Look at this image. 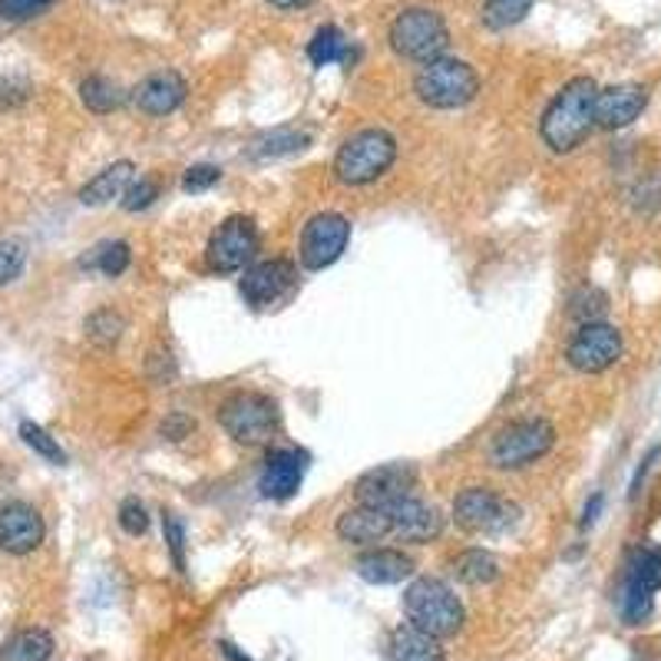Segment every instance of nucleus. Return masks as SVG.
I'll return each mask as SVG.
<instances>
[{
    "label": "nucleus",
    "mask_w": 661,
    "mask_h": 661,
    "mask_svg": "<svg viewBox=\"0 0 661 661\" xmlns=\"http://www.w3.org/2000/svg\"><path fill=\"white\" fill-rule=\"evenodd\" d=\"M602 506H605V496H602V493H592V500H589L585 510H582V526H592V523L599 520Z\"/></svg>",
    "instance_id": "42"
},
{
    "label": "nucleus",
    "mask_w": 661,
    "mask_h": 661,
    "mask_svg": "<svg viewBox=\"0 0 661 661\" xmlns=\"http://www.w3.org/2000/svg\"><path fill=\"white\" fill-rule=\"evenodd\" d=\"M453 572L466 585H490L500 579V559L486 550H463L453 559Z\"/></svg>",
    "instance_id": "25"
},
{
    "label": "nucleus",
    "mask_w": 661,
    "mask_h": 661,
    "mask_svg": "<svg viewBox=\"0 0 661 661\" xmlns=\"http://www.w3.org/2000/svg\"><path fill=\"white\" fill-rule=\"evenodd\" d=\"M417 490V470L411 463H384L377 470H367L357 483H354V496L361 506H374V510H394L401 500L414 496Z\"/></svg>",
    "instance_id": "13"
},
{
    "label": "nucleus",
    "mask_w": 661,
    "mask_h": 661,
    "mask_svg": "<svg viewBox=\"0 0 661 661\" xmlns=\"http://www.w3.org/2000/svg\"><path fill=\"white\" fill-rule=\"evenodd\" d=\"M129 262H132V251H129L126 241H103V245H97L90 255L80 258V268L100 272V275H107V278H119V275L129 268Z\"/></svg>",
    "instance_id": "26"
},
{
    "label": "nucleus",
    "mask_w": 661,
    "mask_h": 661,
    "mask_svg": "<svg viewBox=\"0 0 661 661\" xmlns=\"http://www.w3.org/2000/svg\"><path fill=\"white\" fill-rule=\"evenodd\" d=\"M47 536L43 516L30 506V503H7L0 506V550L10 555H27V552L40 550Z\"/></svg>",
    "instance_id": "15"
},
{
    "label": "nucleus",
    "mask_w": 661,
    "mask_h": 661,
    "mask_svg": "<svg viewBox=\"0 0 661 661\" xmlns=\"http://www.w3.org/2000/svg\"><path fill=\"white\" fill-rule=\"evenodd\" d=\"M659 453H661V446H655L645 460H642V466H639V473H635V480H632V500L642 493V483H645V476H649V470H652V463L659 460Z\"/></svg>",
    "instance_id": "41"
},
{
    "label": "nucleus",
    "mask_w": 661,
    "mask_h": 661,
    "mask_svg": "<svg viewBox=\"0 0 661 661\" xmlns=\"http://www.w3.org/2000/svg\"><path fill=\"white\" fill-rule=\"evenodd\" d=\"M219 179H221L219 166H213V162H199V166H189V169H186V176H182V189H186V193H206V189H213Z\"/></svg>",
    "instance_id": "39"
},
{
    "label": "nucleus",
    "mask_w": 661,
    "mask_h": 661,
    "mask_svg": "<svg viewBox=\"0 0 661 661\" xmlns=\"http://www.w3.org/2000/svg\"><path fill=\"white\" fill-rule=\"evenodd\" d=\"M272 7H278V10H298V7H308L312 0H268Z\"/></svg>",
    "instance_id": "43"
},
{
    "label": "nucleus",
    "mask_w": 661,
    "mask_h": 661,
    "mask_svg": "<svg viewBox=\"0 0 661 661\" xmlns=\"http://www.w3.org/2000/svg\"><path fill=\"white\" fill-rule=\"evenodd\" d=\"M295 282H298V268L288 258H272V262L248 265L238 288L251 308H272L295 288Z\"/></svg>",
    "instance_id": "14"
},
{
    "label": "nucleus",
    "mask_w": 661,
    "mask_h": 661,
    "mask_svg": "<svg viewBox=\"0 0 661 661\" xmlns=\"http://www.w3.org/2000/svg\"><path fill=\"white\" fill-rule=\"evenodd\" d=\"M20 437H23V443L30 446V450H37L43 460H50V463H57V466H63L67 463V453H63V446L53 441L40 424H33V421H23L20 424Z\"/></svg>",
    "instance_id": "32"
},
{
    "label": "nucleus",
    "mask_w": 661,
    "mask_h": 661,
    "mask_svg": "<svg viewBox=\"0 0 661 661\" xmlns=\"http://www.w3.org/2000/svg\"><path fill=\"white\" fill-rule=\"evenodd\" d=\"M649 107V93L645 87L639 83H615L609 90H599V100H595V126L615 132V129H625L632 126L642 112Z\"/></svg>",
    "instance_id": "16"
},
{
    "label": "nucleus",
    "mask_w": 661,
    "mask_h": 661,
    "mask_svg": "<svg viewBox=\"0 0 661 661\" xmlns=\"http://www.w3.org/2000/svg\"><path fill=\"white\" fill-rule=\"evenodd\" d=\"M308 57H312L315 67H331L337 60H347V40H344V33L337 27H331V23L322 27L315 33V40L308 43Z\"/></svg>",
    "instance_id": "30"
},
{
    "label": "nucleus",
    "mask_w": 661,
    "mask_h": 661,
    "mask_svg": "<svg viewBox=\"0 0 661 661\" xmlns=\"http://www.w3.org/2000/svg\"><path fill=\"white\" fill-rule=\"evenodd\" d=\"M533 3L536 0H486L483 3V23L490 30H510L533 10Z\"/></svg>",
    "instance_id": "29"
},
{
    "label": "nucleus",
    "mask_w": 661,
    "mask_h": 661,
    "mask_svg": "<svg viewBox=\"0 0 661 661\" xmlns=\"http://www.w3.org/2000/svg\"><path fill=\"white\" fill-rule=\"evenodd\" d=\"M162 533H166V543H169L176 569L186 572V526L179 523V516L166 513V516H162Z\"/></svg>",
    "instance_id": "37"
},
{
    "label": "nucleus",
    "mask_w": 661,
    "mask_h": 661,
    "mask_svg": "<svg viewBox=\"0 0 661 661\" xmlns=\"http://www.w3.org/2000/svg\"><path fill=\"white\" fill-rule=\"evenodd\" d=\"M258 251V228L255 219L248 216H228L221 221L219 228L213 231L209 238V248H206V262L213 272L221 275H231V272H241L251 265Z\"/></svg>",
    "instance_id": "11"
},
{
    "label": "nucleus",
    "mask_w": 661,
    "mask_h": 661,
    "mask_svg": "<svg viewBox=\"0 0 661 661\" xmlns=\"http://www.w3.org/2000/svg\"><path fill=\"white\" fill-rule=\"evenodd\" d=\"M53 659V635L43 629H23L0 649V661H50Z\"/></svg>",
    "instance_id": "24"
},
{
    "label": "nucleus",
    "mask_w": 661,
    "mask_h": 661,
    "mask_svg": "<svg viewBox=\"0 0 661 661\" xmlns=\"http://www.w3.org/2000/svg\"><path fill=\"white\" fill-rule=\"evenodd\" d=\"M347 241H351V221L341 213H318L308 219L305 231H302L298 258L308 272H322L344 255Z\"/></svg>",
    "instance_id": "12"
},
{
    "label": "nucleus",
    "mask_w": 661,
    "mask_h": 661,
    "mask_svg": "<svg viewBox=\"0 0 661 661\" xmlns=\"http://www.w3.org/2000/svg\"><path fill=\"white\" fill-rule=\"evenodd\" d=\"M354 569L371 585H397L414 575V559L401 550H371L354 562Z\"/></svg>",
    "instance_id": "21"
},
{
    "label": "nucleus",
    "mask_w": 661,
    "mask_h": 661,
    "mask_svg": "<svg viewBox=\"0 0 661 661\" xmlns=\"http://www.w3.org/2000/svg\"><path fill=\"white\" fill-rule=\"evenodd\" d=\"M305 453L302 450H272L258 480L265 500H292L305 480Z\"/></svg>",
    "instance_id": "18"
},
{
    "label": "nucleus",
    "mask_w": 661,
    "mask_h": 661,
    "mask_svg": "<svg viewBox=\"0 0 661 661\" xmlns=\"http://www.w3.org/2000/svg\"><path fill=\"white\" fill-rule=\"evenodd\" d=\"M119 526L126 536H142L149 530V513L139 500H122L119 506Z\"/></svg>",
    "instance_id": "38"
},
{
    "label": "nucleus",
    "mask_w": 661,
    "mask_h": 661,
    "mask_svg": "<svg viewBox=\"0 0 661 661\" xmlns=\"http://www.w3.org/2000/svg\"><path fill=\"white\" fill-rule=\"evenodd\" d=\"M622 357V331L609 322H585L569 337L565 361L582 374H602Z\"/></svg>",
    "instance_id": "10"
},
{
    "label": "nucleus",
    "mask_w": 661,
    "mask_h": 661,
    "mask_svg": "<svg viewBox=\"0 0 661 661\" xmlns=\"http://www.w3.org/2000/svg\"><path fill=\"white\" fill-rule=\"evenodd\" d=\"M278 421H282L278 404L258 391H238L225 397L219 407L221 431L241 446H262L272 441V434L278 431Z\"/></svg>",
    "instance_id": "6"
},
{
    "label": "nucleus",
    "mask_w": 661,
    "mask_h": 661,
    "mask_svg": "<svg viewBox=\"0 0 661 661\" xmlns=\"http://www.w3.org/2000/svg\"><path fill=\"white\" fill-rule=\"evenodd\" d=\"M397 159V139L387 129H361L347 136L334 156V179L344 186L377 182Z\"/></svg>",
    "instance_id": "3"
},
{
    "label": "nucleus",
    "mask_w": 661,
    "mask_h": 661,
    "mask_svg": "<svg viewBox=\"0 0 661 661\" xmlns=\"http://www.w3.org/2000/svg\"><path fill=\"white\" fill-rule=\"evenodd\" d=\"M57 0H0V17L10 23H23L33 20L40 13H47Z\"/></svg>",
    "instance_id": "36"
},
{
    "label": "nucleus",
    "mask_w": 661,
    "mask_h": 661,
    "mask_svg": "<svg viewBox=\"0 0 661 661\" xmlns=\"http://www.w3.org/2000/svg\"><path fill=\"white\" fill-rule=\"evenodd\" d=\"M555 446V427L543 417H526L506 424L490 443V463L500 470H523L543 460Z\"/></svg>",
    "instance_id": "7"
},
{
    "label": "nucleus",
    "mask_w": 661,
    "mask_h": 661,
    "mask_svg": "<svg viewBox=\"0 0 661 661\" xmlns=\"http://www.w3.org/2000/svg\"><path fill=\"white\" fill-rule=\"evenodd\" d=\"M334 533H337L341 543H351V546H374V543H381L384 536H391L394 526H391V513L357 503L354 510H344V513L337 516Z\"/></svg>",
    "instance_id": "20"
},
{
    "label": "nucleus",
    "mask_w": 661,
    "mask_h": 661,
    "mask_svg": "<svg viewBox=\"0 0 661 661\" xmlns=\"http://www.w3.org/2000/svg\"><path fill=\"white\" fill-rule=\"evenodd\" d=\"M520 516L516 503L503 500L496 490L490 486H466L456 500H453V523L470 533V536H493L513 526V520Z\"/></svg>",
    "instance_id": "9"
},
{
    "label": "nucleus",
    "mask_w": 661,
    "mask_h": 661,
    "mask_svg": "<svg viewBox=\"0 0 661 661\" xmlns=\"http://www.w3.org/2000/svg\"><path fill=\"white\" fill-rule=\"evenodd\" d=\"M186 80L176 70H159L152 77H146L136 90H132V103L146 116H169L186 103Z\"/></svg>",
    "instance_id": "19"
},
{
    "label": "nucleus",
    "mask_w": 661,
    "mask_h": 661,
    "mask_svg": "<svg viewBox=\"0 0 661 661\" xmlns=\"http://www.w3.org/2000/svg\"><path fill=\"white\" fill-rule=\"evenodd\" d=\"M595 100L599 87L592 77H575L552 97L540 119V136L552 152H572L585 142L595 129Z\"/></svg>",
    "instance_id": "1"
},
{
    "label": "nucleus",
    "mask_w": 661,
    "mask_h": 661,
    "mask_svg": "<svg viewBox=\"0 0 661 661\" xmlns=\"http://www.w3.org/2000/svg\"><path fill=\"white\" fill-rule=\"evenodd\" d=\"M661 589V550L642 546L632 550L625 562V579H622V599L619 612L625 625H645L655 612V592Z\"/></svg>",
    "instance_id": "8"
},
{
    "label": "nucleus",
    "mask_w": 661,
    "mask_h": 661,
    "mask_svg": "<svg viewBox=\"0 0 661 661\" xmlns=\"http://www.w3.org/2000/svg\"><path fill=\"white\" fill-rule=\"evenodd\" d=\"M308 142H312V136L302 132V129H275V132H265L262 139H255L251 156L255 159H278V156L305 149Z\"/></svg>",
    "instance_id": "27"
},
{
    "label": "nucleus",
    "mask_w": 661,
    "mask_h": 661,
    "mask_svg": "<svg viewBox=\"0 0 661 661\" xmlns=\"http://www.w3.org/2000/svg\"><path fill=\"white\" fill-rule=\"evenodd\" d=\"M414 93L431 110H460L476 100L480 77L466 60L441 57L421 67V73L414 77Z\"/></svg>",
    "instance_id": "5"
},
{
    "label": "nucleus",
    "mask_w": 661,
    "mask_h": 661,
    "mask_svg": "<svg viewBox=\"0 0 661 661\" xmlns=\"http://www.w3.org/2000/svg\"><path fill=\"white\" fill-rule=\"evenodd\" d=\"M404 612L407 622L434 639H450L463 629V602L456 599V592L434 575H421L407 585L404 592Z\"/></svg>",
    "instance_id": "2"
},
{
    "label": "nucleus",
    "mask_w": 661,
    "mask_h": 661,
    "mask_svg": "<svg viewBox=\"0 0 661 661\" xmlns=\"http://www.w3.org/2000/svg\"><path fill=\"white\" fill-rule=\"evenodd\" d=\"M605 308H609L605 295L595 292V288H585L582 295L572 298V308H569V312H572V318H579V322L585 325V322H602Z\"/></svg>",
    "instance_id": "35"
},
{
    "label": "nucleus",
    "mask_w": 661,
    "mask_h": 661,
    "mask_svg": "<svg viewBox=\"0 0 661 661\" xmlns=\"http://www.w3.org/2000/svg\"><path fill=\"white\" fill-rule=\"evenodd\" d=\"M159 199V182L152 176H139L129 182V189L122 193V209L126 213H142Z\"/></svg>",
    "instance_id": "34"
},
{
    "label": "nucleus",
    "mask_w": 661,
    "mask_h": 661,
    "mask_svg": "<svg viewBox=\"0 0 661 661\" xmlns=\"http://www.w3.org/2000/svg\"><path fill=\"white\" fill-rule=\"evenodd\" d=\"M27 248L17 238H0V285H10L23 275Z\"/></svg>",
    "instance_id": "33"
},
{
    "label": "nucleus",
    "mask_w": 661,
    "mask_h": 661,
    "mask_svg": "<svg viewBox=\"0 0 661 661\" xmlns=\"http://www.w3.org/2000/svg\"><path fill=\"white\" fill-rule=\"evenodd\" d=\"M136 179V166L129 159H119L107 166L103 172H97L83 189H80V203L83 206H107L112 199H122V193L129 189V182Z\"/></svg>",
    "instance_id": "22"
},
{
    "label": "nucleus",
    "mask_w": 661,
    "mask_h": 661,
    "mask_svg": "<svg viewBox=\"0 0 661 661\" xmlns=\"http://www.w3.org/2000/svg\"><path fill=\"white\" fill-rule=\"evenodd\" d=\"M221 652L228 655L231 661H251L248 655H241V652H235V645H228V642H221Z\"/></svg>",
    "instance_id": "44"
},
{
    "label": "nucleus",
    "mask_w": 661,
    "mask_h": 661,
    "mask_svg": "<svg viewBox=\"0 0 661 661\" xmlns=\"http://www.w3.org/2000/svg\"><path fill=\"white\" fill-rule=\"evenodd\" d=\"M122 331H126V322H122V315L112 312V308H100V312H93V315L87 318V337H90L97 347H112V344L122 337Z\"/></svg>",
    "instance_id": "31"
},
{
    "label": "nucleus",
    "mask_w": 661,
    "mask_h": 661,
    "mask_svg": "<svg viewBox=\"0 0 661 661\" xmlns=\"http://www.w3.org/2000/svg\"><path fill=\"white\" fill-rule=\"evenodd\" d=\"M193 431H196V421H193L189 414H182V411H172V414H166V421L159 424V434L172 443L186 441Z\"/></svg>",
    "instance_id": "40"
},
{
    "label": "nucleus",
    "mask_w": 661,
    "mask_h": 661,
    "mask_svg": "<svg viewBox=\"0 0 661 661\" xmlns=\"http://www.w3.org/2000/svg\"><path fill=\"white\" fill-rule=\"evenodd\" d=\"M391 661H446V655H443L441 639L414 625H401L391 635Z\"/></svg>",
    "instance_id": "23"
},
{
    "label": "nucleus",
    "mask_w": 661,
    "mask_h": 661,
    "mask_svg": "<svg viewBox=\"0 0 661 661\" xmlns=\"http://www.w3.org/2000/svg\"><path fill=\"white\" fill-rule=\"evenodd\" d=\"M80 100H83L87 110L112 112L122 107V90H119V83H112L110 77L93 73L80 83Z\"/></svg>",
    "instance_id": "28"
},
{
    "label": "nucleus",
    "mask_w": 661,
    "mask_h": 661,
    "mask_svg": "<svg viewBox=\"0 0 661 661\" xmlns=\"http://www.w3.org/2000/svg\"><path fill=\"white\" fill-rule=\"evenodd\" d=\"M391 50L411 63H431L441 60L450 47V27L437 10L431 7H407L391 23Z\"/></svg>",
    "instance_id": "4"
},
{
    "label": "nucleus",
    "mask_w": 661,
    "mask_h": 661,
    "mask_svg": "<svg viewBox=\"0 0 661 661\" xmlns=\"http://www.w3.org/2000/svg\"><path fill=\"white\" fill-rule=\"evenodd\" d=\"M391 513V526H394V536H401L404 543H414V546H424V543H434L443 533V516L437 506H427L424 500L417 496H407L401 500Z\"/></svg>",
    "instance_id": "17"
}]
</instances>
